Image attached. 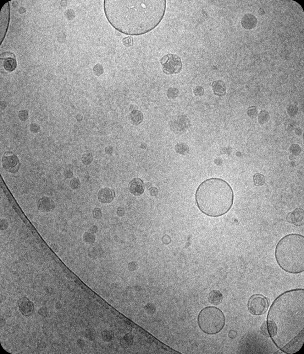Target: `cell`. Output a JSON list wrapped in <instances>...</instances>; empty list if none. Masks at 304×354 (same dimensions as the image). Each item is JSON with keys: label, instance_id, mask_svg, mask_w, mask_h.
I'll return each mask as SVG.
<instances>
[{"label": "cell", "instance_id": "cell-10", "mask_svg": "<svg viewBox=\"0 0 304 354\" xmlns=\"http://www.w3.org/2000/svg\"><path fill=\"white\" fill-rule=\"evenodd\" d=\"M36 206L41 212L49 213L52 212L55 209V203L51 198L44 196L38 200Z\"/></svg>", "mask_w": 304, "mask_h": 354}, {"label": "cell", "instance_id": "cell-33", "mask_svg": "<svg viewBox=\"0 0 304 354\" xmlns=\"http://www.w3.org/2000/svg\"><path fill=\"white\" fill-rule=\"evenodd\" d=\"M291 153L296 155H298L301 152V148L297 144H294L291 145L290 148Z\"/></svg>", "mask_w": 304, "mask_h": 354}, {"label": "cell", "instance_id": "cell-6", "mask_svg": "<svg viewBox=\"0 0 304 354\" xmlns=\"http://www.w3.org/2000/svg\"><path fill=\"white\" fill-rule=\"evenodd\" d=\"M269 303L268 298L263 295L254 294L249 298L247 308L249 312L254 315H262L268 311Z\"/></svg>", "mask_w": 304, "mask_h": 354}, {"label": "cell", "instance_id": "cell-23", "mask_svg": "<svg viewBox=\"0 0 304 354\" xmlns=\"http://www.w3.org/2000/svg\"><path fill=\"white\" fill-rule=\"evenodd\" d=\"M253 180L254 184L257 186H262L264 185L265 182V176L263 174L257 173L254 175Z\"/></svg>", "mask_w": 304, "mask_h": 354}, {"label": "cell", "instance_id": "cell-45", "mask_svg": "<svg viewBox=\"0 0 304 354\" xmlns=\"http://www.w3.org/2000/svg\"><path fill=\"white\" fill-rule=\"evenodd\" d=\"M295 132L296 133V134H297V135L300 136L301 135L303 131H302V130L300 128H296L295 130Z\"/></svg>", "mask_w": 304, "mask_h": 354}, {"label": "cell", "instance_id": "cell-15", "mask_svg": "<svg viewBox=\"0 0 304 354\" xmlns=\"http://www.w3.org/2000/svg\"><path fill=\"white\" fill-rule=\"evenodd\" d=\"M257 23V17L251 13L246 14L241 19V25L246 30H252L255 28Z\"/></svg>", "mask_w": 304, "mask_h": 354}, {"label": "cell", "instance_id": "cell-8", "mask_svg": "<svg viewBox=\"0 0 304 354\" xmlns=\"http://www.w3.org/2000/svg\"><path fill=\"white\" fill-rule=\"evenodd\" d=\"M3 167L6 171L11 174H16L20 169L21 163L18 157L12 152H6L2 159Z\"/></svg>", "mask_w": 304, "mask_h": 354}, {"label": "cell", "instance_id": "cell-28", "mask_svg": "<svg viewBox=\"0 0 304 354\" xmlns=\"http://www.w3.org/2000/svg\"><path fill=\"white\" fill-rule=\"evenodd\" d=\"M179 94L178 89L174 88H169L167 93L168 97L170 99H175L178 97Z\"/></svg>", "mask_w": 304, "mask_h": 354}, {"label": "cell", "instance_id": "cell-12", "mask_svg": "<svg viewBox=\"0 0 304 354\" xmlns=\"http://www.w3.org/2000/svg\"><path fill=\"white\" fill-rule=\"evenodd\" d=\"M4 55L1 58V62L6 71L12 72L15 70L17 67V62L15 55H12V53H4Z\"/></svg>", "mask_w": 304, "mask_h": 354}, {"label": "cell", "instance_id": "cell-32", "mask_svg": "<svg viewBox=\"0 0 304 354\" xmlns=\"http://www.w3.org/2000/svg\"><path fill=\"white\" fill-rule=\"evenodd\" d=\"M247 113V115L251 118H255L258 115V111L257 108L254 106H251L248 108Z\"/></svg>", "mask_w": 304, "mask_h": 354}, {"label": "cell", "instance_id": "cell-2", "mask_svg": "<svg viewBox=\"0 0 304 354\" xmlns=\"http://www.w3.org/2000/svg\"><path fill=\"white\" fill-rule=\"evenodd\" d=\"M165 0H105L107 20L120 33L130 36L145 34L157 27L164 17Z\"/></svg>", "mask_w": 304, "mask_h": 354}, {"label": "cell", "instance_id": "cell-37", "mask_svg": "<svg viewBox=\"0 0 304 354\" xmlns=\"http://www.w3.org/2000/svg\"><path fill=\"white\" fill-rule=\"evenodd\" d=\"M86 335L89 340L94 341L96 337L95 331L92 329H88L86 331Z\"/></svg>", "mask_w": 304, "mask_h": 354}, {"label": "cell", "instance_id": "cell-41", "mask_svg": "<svg viewBox=\"0 0 304 354\" xmlns=\"http://www.w3.org/2000/svg\"><path fill=\"white\" fill-rule=\"evenodd\" d=\"M30 131H31L33 133H37L39 132L40 131V126L36 123H32L30 125Z\"/></svg>", "mask_w": 304, "mask_h": 354}, {"label": "cell", "instance_id": "cell-26", "mask_svg": "<svg viewBox=\"0 0 304 354\" xmlns=\"http://www.w3.org/2000/svg\"><path fill=\"white\" fill-rule=\"evenodd\" d=\"M175 149L177 153L182 154H186L189 152L188 146L183 143L177 144L175 146Z\"/></svg>", "mask_w": 304, "mask_h": 354}, {"label": "cell", "instance_id": "cell-16", "mask_svg": "<svg viewBox=\"0 0 304 354\" xmlns=\"http://www.w3.org/2000/svg\"><path fill=\"white\" fill-rule=\"evenodd\" d=\"M223 296L220 291L213 290L209 293L208 296L209 303L214 305H218L221 303L223 300Z\"/></svg>", "mask_w": 304, "mask_h": 354}, {"label": "cell", "instance_id": "cell-42", "mask_svg": "<svg viewBox=\"0 0 304 354\" xmlns=\"http://www.w3.org/2000/svg\"><path fill=\"white\" fill-rule=\"evenodd\" d=\"M117 215L119 217H122L125 214V211L124 208L119 206L116 212Z\"/></svg>", "mask_w": 304, "mask_h": 354}, {"label": "cell", "instance_id": "cell-31", "mask_svg": "<svg viewBox=\"0 0 304 354\" xmlns=\"http://www.w3.org/2000/svg\"><path fill=\"white\" fill-rule=\"evenodd\" d=\"M94 73L96 76H99L103 74L104 72V68L101 64L100 63L97 64V65L94 66L93 68Z\"/></svg>", "mask_w": 304, "mask_h": 354}, {"label": "cell", "instance_id": "cell-27", "mask_svg": "<svg viewBox=\"0 0 304 354\" xmlns=\"http://www.w3.org/2000/svg\"><path fill=\"white\" fill-rule=\"evenodd\" d=\"M63 174L66 179H71L73 177V166L72 164H68L64 169Z\"/></svg>", "mask_w": 304, "mask_h": 354}, {"label": "cell", "instance_id": "cell-17", "mask_svg": "<svg viewBox=\"0 0 304 354\" xmlns=\"http://www.w3.org/2000/svg\"><path fill=\"white\" fill-rule=\"evenodd\" d=\"M212 89L216 95L223 96L226 94V86L225 83L222 81H214L212 84Z\"/></svg>", "mask_w": 304, "mask_h": 354}, {"label": "cell", "instance_id": "cell-13", "mask_svg": "<svg viewBox=\"0 0 304 354\" xmlns=\"http://www.w3.org/2000/svg\"><path fill=\"white\" fill-rule=\"evenodd\" d=\"M18 307L21 313L25 316L32 314L34 310V304L27 298L23 297L19 299Z\"/></svg>", "mask_w": 304, "mask_h": 354}, {"label": "cell", "instance_id": "cell-43", "mask_svg": "<svg viewBox=\"0 0 304 354\" xmlns=\"http://www.w3.org/2000/svg\"><path fill=\"white\" fill-rule=\"evenodd\" d=\"M89 232L93 233H95L98 232V228L96 225H93L90 227L89 230Z\"/></svg>", "mask_w": 304, "mask_h": 354}, {"label": "cell", "instance_id": "cell-35", "mask_svg": "<svg viewBox=\"0 0 304 354\" xmlns=\"http://www.w3.org/2000/svg\"><path fill=\"white\" fill-rule=\"evenodd\" d=\"M18 117L19 119L22 121H26L29 118L28 112L26 110H22L19 112Z\"/></svg>", "mask_w": 304, "mask_h": 354}, {"label": "cell", "instance_id": "cell-47", "mask_svg": "<svg viewBox=\"0 0 304 354\" xmlns=\"http://www.w3.org/2000/svg\"><path fill=\"white\" fill-rule=\"evenodd\" d=\"M234 331H230L229 333V335H229V337L230 338H233L234 337H235L234 335H233V334L236 335V333Z\"/></svg>", "mask_w": 304, "mask_h": 354}, {"label": "cell", "instance_id": "cell-22", "mask_svg": "<svg viewBox=\"0 0 304 354\" xmlns=\"http://www.w3.org/2000/svg\"><path fill=\"white\" fill-rule=\"evenodd\" d=\"M102 338L104 342H109L114 339V334L113 331L105 330L102 334Z\"/></svg>", "mask_w": 304, "mask_h": 354}, {"label": "cell", "instance_id": "cell-25", "mask_svg": "<svg viewBox=\"0 0 304 354\" xmlns=\"http://www.w3.org/2000/svg\"><path fill=\"white\" fill-rule=\"evenodd\" d=\"M94 157L92 153H84L81 157V161L84 165H89L93 161Z\"/></svg>", "mask_w": 304, "mask_h": 354}, {"label": "cell", "instance_id": "cell-14", "mask_svg": "<svg viewBox=\"0 0 304 354\" xmlns=\"http://www.w3.org/2000/svg\"><path fill=\"white\" fill-rule=\"evenodd\" d=\"M115 196L116 195L114 190L108 187H105L99 191L97 198L100 202L109 203L113 201Z\"/></svg>", "mask_w": 304, "mask_h": 354}, {"label": "cell", "instance_id": "cell-5", "mask_svg": "<svg viewBox=\"0 0 304 354\" xmlns=\"http://www.w3.org/2000/svg\"><path fill=\"white\" fill-rule=\"evenodd\" d=\"M224 314L220 309L214 306L205 307L199 312L197 323L203 332L209 335L218 334L225 325Z\"/></svg>", "mask_w": 304, "mask_h": 354}, {"label": "cell", "instance_id": "cell-1", "mask_svg": "<svg viewBox=\"0 0 304 354\" xmlns=\"http://www.w3.org/2000/svg\"><path fill=\"white\" fill-rule=\"evenodd\" d=\"M304 304V289H294L278 296L269 310V335L276 346L286 354L295 353L303 345Z\"/></svg>", "mask_w": 304, "mask_h": 354}, {"label": "cell", "instance_id": "cell-18", "mask_svg": "<svg viewBox=\"0 0 304 354\" xmlns=\"http://www.w3.org/2000/svg\"><path fill=\"white\" fill-rule=\"evenodd\" d=\"M304 212L302 209H297L293 212L289 213L287 216L288 221L291 222H296V221H302L303 219Z\"/></svg>", "mask_w": 304, "mask_h": 354}, {"label": "cell", "instance_id": "cell-20", "mask_svg": "<svg viewBox=\"0 0 304 354\" xmlns=\"http://www.w3.org/2000/svg\"><path fill=\"white\" fill-rule=\"evenodd\" d=\"M133 343V337L129 333H127L120 340V345L122 348L125 349L132 345Z\"/></svg>", "mask_w": 304, "mask_h": 354}, {"label": "cell", "instance_id": "cell-38", "mask_svg": "<svg viewBox=\"0 0 304 354\" xmlns=\"http://www.w3.org/2000/svg\"><path fill=\"white\" fill-rule=\"evenodd\" d=\"M9 223L6 219L3 218L1 219V230L4 231L8 228Z\"/></svg>", "mask_w": 304, "mask_h": 354}, {"label": "cell", "instance_id": "cell-36", "mask_svg": "<svg viewBox=\"0 0 304 354\" xmlns=\"http://www.w3.org/2000/svg\"><path fill=\"white\" fill-rule=\"evenodd\" d=\"M92 214L93 217L96 219H100L102 217V211L99 208H95L92 211Z\"/></svg>", "mask_w": 304, "mask_h": 354}, {"label": "cell", "instance_id": "cell-9", "mask_svg": "<svg viewBox=\"0 0 304 354\" xmlns=\"http://www.w3.org/2000/svg\"><path fill=\"white\" fill-rule=\"evenodd\" d=\"M191 126L190 120L185 115H179L173 118L169 123V127L176 133L186 131Z\"/></svg>", "mask_w": 304, "mask_h": 354}, {"label": "cell", "instance_id": "cell-3", "mask_svg": "<svg viewBox=\"0 0 304 354\" xmlns=\"http://www.w3.org/2000/svg\"><path fill=\"white\" fill-rule=\"evenodd\" d=\"M195 198L201 212L211 217L225 215L232 207L234 196L232 188L223 179L212 178L200 184Z\"/></svg>", "mask_w": 304, "mask_h": 354}, {"label": "cell", "instance_id": "cell-40", "mask_svg": "<svg viewBox=\"0 0 304 354\" xmlns=\"http://www.w3.org/2000/svg\"><path fill=\"white\" fill-rule=\"evenodd\" d=\"M128 269L131 271H134L138 269V265L135 261H131L128 264Z\"/></svg>", "mask_w": 304, "mask_h": 354}, {"label": "cell", "instance_id": "cell-11", "mask_svg": "<svg viewBox=\"0 0 304 354\" xmlns=\"http://www.w3.org/2000/svg\"><path fill=\"white\" fill-rule=\"evenodd\" d=\"M130 192L135 196H140L145 191V185L143 180L140 178H135L131 181L129 185Z\"/></svg>", "mask_w": 304, "mask_h": 354}, {"label": "cell", "instance_id": "cell-29", "mask_svg": "<svg viewBox=\"0 0 304 354\" xmlns=\"http://www.w3.org/2000/svg\"><path fill=\"white\" fill-rule=\"evenodd\" d=\"M81 182L79 179L77 178H73L70 181V186L72 190H76L80 188L81 187Z\"/></svg>", "mask_w": 304, "mask_h": 354}, {"label": "cell", "instance_id": "cell-34", "mask_svg": "<svg viewBox=\"0 0 304 354\" xmlns=\"http://www.w3.org/2000/svg\"><path fill=\"white\" fill-rule=\"evenodd\" d=\"M123 44L126 47H129L133 46L134 39L132 37L128 36L123 39Z\"/></svg>", "mask_w": 304, "mask_h": 354}, {"label": "cell", "instance_id": "cell-4", "mask_svg": "<svg viewBox=\"0 0 304 354\" xmlns=\"http://www.w3.org/2000/svg\"><path fill=\"white\" fill-rule=\"evenodd\" d=\"M274 257L279 266L292 274L304 271V237L299 233L288 234L277 244Z\"/></svg>", "mask_w": 304, "mask_h": 354}, {"label": "cell", "instance_id": "cell-44", "mask_svg": "<svg viewBox=\"0 0 304 354\" xmlns=\"http://www.w3.org/2000/svg\"><path fill=\"white\" fill-rule=\"evenodd\" d=\"M113 148L111 147H106L105 149V153L107 154H111L113 153Z\"/></svg>", "mask_w": 304, "mask_h": 354}, {"label": "cell", "instance_id": "cell-30", "mask_svg": "<svg viewBox=\"0 0 304 354\" xmlns=\"http://www.w3.org/2000/svg\"><path fill=\"white\" fill-rule=\"evenodd\" d=\"M287 112L290 116L293 117L297 114L298 112V109L296 105H291L288 107Z\"/></svg>", "mask_w": 304, "mask_h": 354}, {"label": "cell", "instance_id": "cell-19", "mask_svg": "<svg viewBox=\"0 0 304 354\" xmlns=\"http://www.w3.org/2000/svg\"><path fill=\"white\" fill-rule=\"evenodd\" d=\"M130 118L133 124L138 126L144 119L143 113L138 110H133L130 113Z\"/></svg>", "mask_w": 304, "mask_h": 354}, {"label": "cell", "instance_id": "cell-48", "mask_svg": "<svg viewBox=\"0 0 304 354\" xmlns=\"http://www.w3.org/2000/svg\"><path fill=\"white\" fill-rule=\"evenodd\" d=\"M124 322H125L127 324L130 325V326H132L133 323L130 321H129V320L125 319V320H124Z\"/></svg>", "mask_w": 304, "mask_h": 354}, {"label": "cell", "instance_id": "cell-21", "mask_svg": "<svg viewBox=\"0 0 304 354\" xmlns=\"http://www.w3.org/2000/svg\"><path fill=\"white\" fill-rule=\"evenodd\" d=\"M270 115L266 110H261L259 113L258 121L259 123L263 125L268 122L270 119Z\"/></svg>", "mask_w": 304, "mask_h": 354}, {"label": "cell", "instance_id": "cell-24", "mask_svg": "<svg viewBox=\"0 0 304 354\" xmlns=\"http://www.w3.org/2000/svg\"><path fill=\"white\" fill-rule=\"evenodd\" d=\"M82 238L84 242L88 243H94L96 239L94 234L89 231L85 232L83 235Z\"/></svg>", "mask_w": 304, "mask_h": 354}, {"label": "cell", "instance_id": "cell-7", "mask_svg": "<svg viewBox=\"0 0 304 354\" xmlns=\"http://www.w3.org/2000/svg\"><path fill=\"white\" fill-rule=\"evenodd\" d=\"M161 63L163 72L166 74H177L182 70L181 60L176 54H169L164 56L161 59Z\"/></svg>", "mask_w": 304, "mask_h": 354}, {"label": "cell", "instance_id": "cell-46", "mask_svg": "<svg viewBox=\"0 0 304 354\" xmlns=\"http://www.w3.org/2000/svg\"><path fill=\"white\" fill-rule=\"evenodd\" d=\"M294 127V124L293 123V122H290V123H287V124H286V127H287L288 128H289H289H290V129L291 128H292V129H293Z\"/></svg>", "mask_w": 304, "mask_h": 354}, {"label": "cell", "instance_id": "cell-39", "mask_svg": "<svg viewBox=\"0 0 304 354\" xmlns=\"http://www.w3.org/2000/svg\"><path fill=\"white\" fill-rule=\"evenodd\" d=\"M193 92L196 96H202L204 94V89L202 86H196Z\"/></svg>", "mask_w": 304, "mask_h": 354}]
</instances>
